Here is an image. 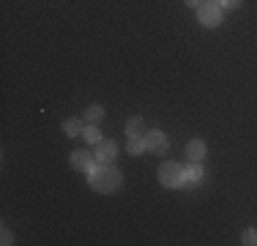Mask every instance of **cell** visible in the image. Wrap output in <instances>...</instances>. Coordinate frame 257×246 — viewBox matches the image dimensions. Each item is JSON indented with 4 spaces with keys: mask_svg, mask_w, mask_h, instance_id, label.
<instances>
[{
    "mask_svg": "<svg viewBox=\"0 0 257 246\" xmlns=\"http://www.w3.org/2000/svg\"><path fill=\"white\" fill-rule=\"evenodd\" d=\"M126 132H128V137H143L145 134V120L143 118H128Z\"/></svg>",
    "mask_w": 257,
    "mask_h": 246,
    "instance_id": "9c48e42d",
    "label": "cell"
},
{
    "mask_svg": "<svg viewBox=\"0 0 257 246\" xmlns=\"http://www.w3.org/2000/svg\"><path fill=\"white\" fill-rule=\"evenodd\" d=\"M101 118H104V107H101V104H90V107L85 109V120H88V123H99Z\"/></svg>",
    "mask_w": 257,
    "mask_h": 246,
    "instance_id": "30bf717a",
    "label": "cell"
},
{
    "mask_svg": "<svg viewBox=\"0 0 257 246\" xmlns=\"http://www.w3.org/2000/svg\"><path fill=\"white\" fill-rule=\"evenodd\" d=\"M93 156H96V162H99V164H112L115 156H118V145H115L112 140H101V143H96Z\"/></svg>",
    "mask_w": 257,
    "mask_h": 246,
    "instance_id": "277c9868",
    "label": "cell"
},
{
    "mask_svg": "<svg viewBox=\"0 0 257 246\" xmlns=\"http://www.w3.org/2000/svg\"><path fill=\"white\" fill-rule=\"evenodd\" d=\"M183 3H186V6H200L203 0H183Z\"/></svg>",
    "mask_w": 257,
    "mask_h": 246,
    "instance_id": "e0dca14e",
    "label": "cell"
},
{
    "mask_svg": "<svg viewBox=\"0 0 257 246\" xmlns=\"http://www.w3.org/2000/svg\"><path fill=\"white\" fill-rule=\"evenodd\" d=\"M145 137H128V153H132V156H140V153L145 151Z\"/></svg>",
    "mask_w": 257,
    "mask_h": 246,
    "instance_id": "7c38bea8",
    "label": "cell"
},
{
    "mask_svg": "<svg viewBox=\"0 0 257 246\" xmlns=\"http://www.w3.org/2000/svg\"><path fill=\"white\" fill-rule=\"evenodd\" d=\"M82 137L88 140L90 145H96V143H101V134H99V129H96V123H90V126H85V132H82Z\"/></svg>",
    "mask_w": 257,
    "mask_h": 246,
    "instance_id": "4fadbf2b",
    "label": "cell"
},
{
    "mask_svg": "<svg viewBox=\"0 0 257 246\" xmlns=\"http://www.w3.org/2000/svg\"><path fill=\"white\" fill-rule=\"evenodd\" d=\"M200 178H203V167H200V162H192L186 170H183V183H197Z\"/></svg>",
    "mask_w": 257,
    "mask_h": 246,
    "instance_id": "ba28073f",
    "label": "cell"
},
{
    "mask_svg": "<svg viewBox=\"0 0 257 246\" xmlns=\"http://www.w3.org/2000/svg\"><path fill=\"white\" fill-rule=\"evenodd\" d=\"M63 129H66V134H69V137H79V134L85 132L82 120H79V118H69V120L63 123Z\"/></svg>",
    "mask_w": 257,
    "mask_h": 246,
    "instance_id": "8fae6325",
    "label": "cell"
},
{
    "mask_svg": "<svg viewBox=\"0 0 257 246\" xmlns=\"http://www.w3.org/2000/svg\"><path fill=\"white\" fill-rule=\"evenodd\" d=\"M197 17L205 28H216V25L222 22V6H219L216 0H205V3L197 6Z\"/></svg>",
    "mask_w": 257,
    "mask_h": 246,
    "instance_id": "7a4b0ae2",
    "label": "cell"
},
{
    "mask_svg": "<svg viewBox=\"0 0 257 246\" xmlns=\"http://www.w3.org/2000/svg\"><path fill=\"white\" fill-rule=\"evenodd\" d=\"M3 243H6V246L14 243V241H11V232H9V230H3Z\"/></svg>",
    "mask_w": 257,
    "mask_h": 246,
    "instance_id": "2e32d148",
    "label": "cell"
},
{
    "mask_svg": "<svg viewBox=\"0 0 257 246\" xmlns=\"http://www.w3.org/2000/svg\"><path fill=\"white\" fill-rule=\"evenodd\" d=\"M71 167L79 170V172H90L96 167V156L88 151H74L71 153Z\"/></svg>",
    "mask_w": 257,
    "mask_h": 246,
    "instance_id": "5b68a950",
    "label": "cell"
},
{
    "mask_svg": "<svg viewBox=\"0 0 257 246\" xmlns=\"http://www.w3.org/2000/svg\"><path fill=\"white\" fill-rule=\"evenodd\" d=\"M145 145H148V151H154V153H164L167 151V137H164L162 132H145Z\"/></svg>",
    "mask_w": 257,
    "mask_h": 246,
    "instance_id": "8992f818",
    "label": "cell"
},
{
    "mask_svg": "<svg viewBox=\"0 0 257 246\" xmlns=\"http://www.w3.org/2000/svg\"><path fill=\"white\" fill-rule=\"evenodd\" d=\"M186 156H189V162H203L205 159V143L203 140H192V143L186 145Z\"/></svg>",
    "mask_w": 257,
    "mask_h": 246,
    "instance_id": "52a82bcc",
    "label": "cell"
},
{
    "mask_svg": "<svg viewBox=\"0 0 257 246\" xmlns=\"http://www.w3.org/2000/svg\"><path fill=\"white\" fill-rule=\"evenodd\" d=\"M241 3H243V0H219L222 9H241Z\"/></svg>",
    "mask_w": 257,
    "mask_h": 246,
    "instance_id": "9a60e30c",
    "label": "cell"
},
{
    "mask_svg": "<svg viewBox=\"0 0 257 246\" xmlns=\"http://www.w3.org/2000/svg\"><path fill=\"white\" fill-rule=\"evenodd\" d=\"M243 243H246V246H254V243H257V230H246V232H243Z\"/></svg>",
    "mask_w": 257,
    "mask_h": 246,
    "instance_id": "5bb4252c",
    "label": "cell"
},
{
    "mask_svg": "<svg viewBox=\"0 0 257 246\" xmlns=\"http://www.w3.org/2000/svg\"><path fill=\"white\" fill-rule=\"evenodd\" d=\"M88 175H90V186L101 194H109L120 186V172H118V167H112V164H96Z\"/></svg>",
    "mask_w": 257,
    "mask_h": 246,
    "instance_id": "6da1fadb",
    "label": "cell"
},
{
    "mask_svg": "<svg viewBox=\"0 0 257 246\" xmlns=\"http://www.w3.org/2000/svg\"><path fill=\"white\" fill-rule=\"evenodd\" d=\"M159 181H162V186H181L183 170L175 162H164L162 167H159Z\"/></svg>",
    "mask_w": 257,
    "mask_h": 246,
    "instance_id": "3957f363",
    "label": "cell"
}]
</instances>
